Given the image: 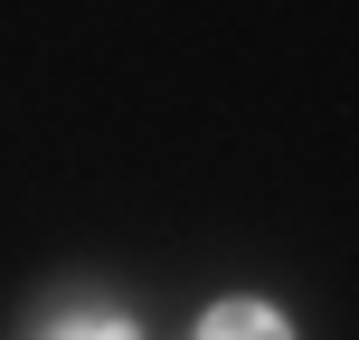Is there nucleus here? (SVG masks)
<instances>
[{"label": "nucleus", "instance_id": "1", "mask_svg": "<svg viewBox=\"0 0 359 340\" xmlns=\"http://www.w3.org/2000/svg\"><path fill=\"white\" fill-rule=\"evenodd\" d=\"M198 340H293V331L274 322L265 303H217L208 322H198Z\"/></svg>", "mask_w": 359, "mask_h": 340}, {"label": "nucleus", "instance_id": "2", "mask_svg": "<svg viewBox=\"0 0 359 340\" xmlns=\"http://www.w3.org/2000/svg\"><path fill=\"white\" fill-rule=\"evenodd\" d=\"M57 340H133V322H114V312H76V322H57Z\"/></svg>", "mask_w": 359, "mask_h": 340}]
</instances>
